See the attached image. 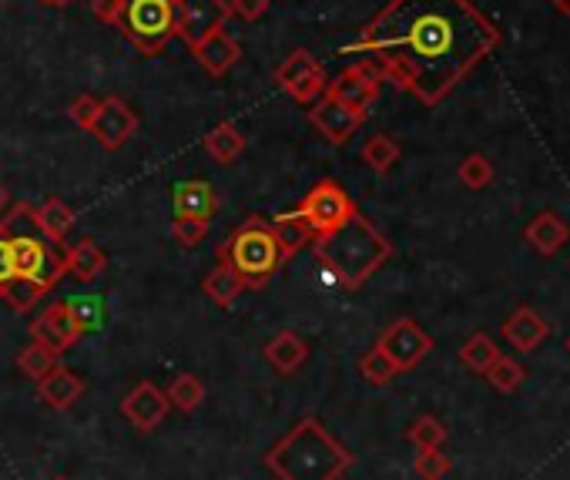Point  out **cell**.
<instances>
[{
  "label": "cell",
  "mask_w": 570,
  "mask_h": 480,
  "mask_svg": "<svg viewBox=\"0 0 570 480\" xmlns=\"http://www.w3.org/2000/svg\"><path fill=\"white\" fill-rule=\"evenodd\" d=\"M500 44V28L474 0H390L342 54H366L383 81L439 104Z\"/></svg>",
  "instance_id": "6da1fadb"
},
{
  "label": "cell",
  "mask_w": 570,
  "mask_h": 480,
  "mask_svg": "<svg viewBox=\"0 0 570 480\" xmlns=\"http://www.w3.org/2000/svg\"><path fill=\"white\" fill-rule=\"evenodd\" d=\"M276 480H339L356 463L353 450L342 447L322 420L302 417L262 457Z\"/></svg>",
  "instance_id": "7a4b0ae2"
},
{
  "label": "cell",
  "mask_w": 570,
  "mask_h": 480,
  "mask_svg": "<svg viewBox=\"0 0 570 480\" xmlns=\"http://www.w3.org/2000/svg\"><path fill=\"white\" fill-rule=\"evenodd\" d=\"M312 246L319 266H325V273L346 289L370 283L393 256V243L360 212H353L339 228L319 235Z\"/></svg>",
  "instance_id": "3957f363"
},
{
  "label": "cell",
  "mask_w": 570,
  "mask_h": 480,
  "mask_svg": "<svg viewBox=\"0 0 570 480\" xmlns=\"http://www.w3.org/2000/svg\"><path fill=\"white\" fill-rule=\"evenodd\" d=\"M218 259L232 266L249 289L266 286L282 269V249L272 235V225L259 215H252L246 225H239L232 235L218 246Z\"/></svg>",
  "instance_id": "277c9868"
},
{
  "label": "cell",
  "mask_w": 570,
  "mask_h": 480,
  "mask_svg": "<svg viewBox=\"0 0 570 480\" xmlns=\"http://www.w3.org/2000/svg\"><path fill=\"white\" fill-rule=\"evenodd\" d=\"M118 28L145 58H155L178 34V8L175 0H125Z\"/></svg>",
  "instance_id": "5b68a950"
},
{
  "label": "cell",
  "mask_w": 570,
  "mask_h": 480,
  "mask_svg": "<svg viewBox=\"0 0 570 480\" xmlns=\"http://www.w3.org/2000/svg\"><path fill=\"white\" fill-rule=\"evenodd\" d=\"M11 232V246H14V263H18V273L21 276H31L34 283H41L48 293L58 286V279L68 273L64 269V256L58 253V246H51L44 235H34V232Z\"/></svg>",
  "instance_id": "8992f818"
},
{
  "label": "cell",
  "mask_w": 570,
  "mask_h": 480,
  "mask_svg": "<svg viewBox=\"0 0 570 480\" xmlns=\"http://www.w3.org/2000/svg\"><path fill=\"white\" fill-rule=\"evenodd\" d=\"M376 346H380V349L393 359V364L400 367V374H406V370H416V367L423 364V359L429 356L433 336H429L416 319L403 316V319L390 323V326L380 333Z\"/></svg>",
  "instance_id": "52a82bcc"
},
{
  "label": "cell",
  "mask_w": 570,
  "mask_h": 480,
  "mask_svg": "<svg viewBox=\"0 0 570 480\" xmlns=\"http://www.w3.org/2000/svg\"><path fill=\"white\" fill-rule=\"evenodd\" d=\"M299 212L305 215V222L312 225V232H315V238H319V235L339 228L342 222H346V218H350L353 212H360V208L353 205V198H350L346 192H342L339 182H319V185L302 198Z\"/></svg>",
  "instance_id": "ba28073f"
},
{
  "label": "cell",
  "mask_w": 570,
  "mask_h": 480,
  "mask_svg": "<svg viewBox=\"0 0 570 480\" xmlns=\"http://www.w3.org/2000/svg\"><path fill=\"white\" fill-rule=\"evenodd\" d=\"M276 81H279V88H282L292 101H299V104H312L315 98H322V94H325V84H329L322 64H319L305 48L292 51V54L276 68Z\"/></svg>",
  "instance_id": "9c48e42d"
},
{
  "label": "cell",
  "mask_w": 570,
  "mask_h": 480,
  "mask_svg": "<svg viewBox=\"0 0 570 480\" xmlns=\"http://www.w3.org/2000/svg\"><path fill=\"white\" fill-rule=\"evenodd\" d=\"M309 122H312V129H315L329 145H346V142L360 132V125L366 122V111L350 108V104H342V101L322 94V98H315V101L309 104Z\"/></svg>",
  "instance_id": "30bf717a"
},
{
  "label": "cell",
  "mask_w": 570,
  "mask_h": 480,
  "mask_svg": "<svg viewBox=\"0 0 570 480\" xmlns=\"http://www.w3.org/2000/svg\"><path fill=\"white\" fill-rule=\"evenodd\" d=\"M101 149L107 152H118L132 142V135L138 132V114L132 111V104L118 94L111 98H101V108H97V118L94 125L87 129Z\"/></svg>",
  "instance_id": "8fae6325"
},
{
  "label": "cell",
  "mask_w": 570,
  "mask_h": 480,
  "mask_svg": "<svg viewBox=\"0 0 570 480\" xmlns=\"http://www.w3.org/2000/svg\"><path fill=\"white\" fill-rule=\"evenodd\" d=\"M380 84H383V74L380 68L366 58V61H356L353 68H346L342 74H335L329 84H325V94L350 104V108H360V111H370V104L376 101L380 94Z\"/></svg>",
  "instance_id": "7c38bea8"
},
{
  "label": "cell",
  "mask_w": 570,
  "mask_h": 480,
  "mask_svg": "<svg viewBox=\"0 0 570 480\" xmlns=\"http://www.w3.org/2000/svg\"><path fill=\"white\" fill-rule=\"evenodd\" d=\"M178 8V34L188 48L205 41L208 34L221 31L228 14V0H175Z\"/></svg>",
  "instance_id": "4fadbf2b"
},
{
  "label": "cell",
  "mask_w": 570,
  "mask_h": 480,
  "mask_svg": "<svg viewBox=\"0 0 570 480\" xmlns=\"http://www.w3.org/2000/svg\"><path fill=\"white\" fill-rule=\"evenodd\" d=\"M168 410H172L168 397H165L152 380H142V384L122 400V413H125V420H128L138 433L158 430V427L165 423Z\"/></svg>",
  "instance_id": "5bb4252c"
},
{
  "label": "cell",
  "mask_w": 570,
  "mask_h": 480,
  "mask_svg": "<svg viewBox=\"0 0 570 480\" xmlns=\"http://www.w3.org/2000/svg\"><path fill=\"white\" fill-rule=\"evenodd\" d=\"M81 336H84V333H81V326L74 323L68 303L48 306V309L34 319V326H31V339L41 343V346H48V349L58 353V356H61L64 349H71Z\"/></svg>",
  "instance_id": "9a60e30c"
},
{
  "label": "cell",
  "mask_w": 570,
  "mask_h": 480,
  "mask_svg": "<svg viewBox=\"0 0 570 480\" xmlns=\"http://www.w3.org/2000/svg\"><path fill=\"white\" fill-rule=\"evenodd\" d=\"M191 54H195V61H198L211 78H221V74H228V71H232V68L239 64L242 48H239V41H236L232 34H225V28H221V31L208 34L205 41H198V44L191 48Z\"/></svg>",
  "instance_id": "2e32d148"
},
{
  "label": "cell",
  "mask_w": 570,
  "mask_h": 480,
  "mask_svg": "<svg viewBox=\"0 0 570 480\" xmlns=\"http://www.w3.org/2000/svg\"><path fill=\"white\" fill-rule=\"evenodd\" d=\"M524 238H527V243H530L540 256L550 259V256H557V253L570 243V225L563 222L560 212L543 208V212H537L533 222L524 228Z\"/></svg>",
  "instance_id": "e0dca14e"
},
{
  "label": "cell",
  "mask_w": 570,
  "mask_h": 480,
  "mask_svg": "<svg viewBox=\"0 0 570 480\" xmlns=\"http://www.w3.org/2000/svg\"><path fill=\"white\" fill-rule=\"evenodd\" d=\"M175 215L211 222L218 215V192L205 178H188L175 185Z\"/></svg>",
  "instance_id": "ac0fdd59"
},
{
  "label": "cell",
  "mask_w": 570,
  "mask_h": 480,
  "mask_svg": "<svg viewBox=\"0 0 570 480\" xmlns=\"http://www.w3.org/2000/svg\"><path fill=\"white\" fill-rule=\"evenodd\" d=\"M547 333H550V326L543 323V316L533 306H517L504 323V339L520 353H533L547 339Z\"/></svg>",
  "instance_id": "d6986e66"
},
{
  "label": "cell",
  "mask_w": 570,
  "mask_h": 480,
  "mask_svg": "<svg viewBox=\"0 0 570 480\" xmlns=\"http://www.w3.org/2000/svg\"><path fill=\"white\" fill-rule=\"evenodd\" d=\"M38 397H41L51 410H71V407L84 397V380H81L71 367L58 364L48 377L38 380Z\"/></svg>",
  "instance_id": "ffe728a7"
},
{
  "label": "cell",
  "mask_w": 570,
  "mask_h": 480,
  "mask_svg": "<svg viewBox=\"0 0 570 480\" xmlns=\"http://www.w3.org/2000/svg\"><path fill=\"white\" fill-rule=\"evenodd\" d=\"M269 225H272V235H276V243H279L286 263H289L292 256H299L309 243H315V232H312V225L305 222V215H302L299 208H296V212L276 215Z\"/></svg>",
  "instance_id": "44dd1931"
},
{
  "label": "cell",
  "mask_w": 570,
  "mask_h": 480,
  "mask_svg": "<svg viewBox=\"0 0 570 480\" xmlns=\"http://www.w3.org/2000/svg\"><path fill=\"white\" fill-rule=\"evenodd\" d=\"M266 359H269V367H272L276 374L292 377V374L305 364V359H309V346H305V339H302L299 333L282 329V333H276V336L269 339Z\"/></svg>",
  "instance_id": "7402d4cb"
},
{
  "label": "cell",
  "mask_w": 570,
  "mask_h": 480,
  "mask_svg": "<svg viewBox=\"0 0 570 480\" xmlns=\"http://www.w3.org/2000/svg\"><path fill=\"white\" fill-rule=\"evenodd\" d=\"M31 222L38 225V232L48 238L51 246H61L64 238H68V232L74 228L77 215H74V208H71L68 202H61V198H44L38 208H31Z\"/></svg>",
  "instance_id": "603a6c76"
},
{
  "label": "cell",
  "mask_w": 570,
  "mask_h": 480,
  "mask_svg": "<svg viewBox=\"0 0 570 480\" xmlns=\"http://www.w3.org/2000/svg\"><path fill=\"white\" fill-rule=\"evenodd\" d=\"M201 289H205V296H208L218 309H232V306L239 303V296H242L249 286H246V279H242L232 266L218 259L215 269L205 276Z\"/></svg>",
  "instance_id": "cb8c5ba5"
},
{
  "label": "cell",
  "mask_w": 570,
  "mask_h": 480,
  "mask_svg": "<svg viewBox=\"0 0 570 480\" xmlns=\"http://www.w3.org/2000/svg\"><path fill=\"white\" fill-rule=\"evenodd\" d=\"M104 266H107V259H104V253H101V246L94 243V238H81V243H74L64 253V269L77 283H94L104 273Z\"/></svg>",
  "instance_id": "d4e9b609"
},
{
  "label": "cell",
  "mask_w": 570,
  "mask_h": 480,
  "mask_svg": "<svg viewBox=\"0 0 570 480\" xmlns=\"http://www.w3.org/2000/svg\"><path fill=\"white\" fill-rule=\"evenodd\" d=\"M205 152L218 162V165H232L242 152H246V135L232 125L221 122L205 135Z\"/></svg>",
  "instance_id": "484cf974"
},
{
  "label": "cell",
  "mask_w": 570,
  "mask_h": 480,
  "mask_svg": "<svg viewBox=\"0 0 570 480\" xmlns=\"http://www.w3.org/2000/svg\"><path fill=\"white\" fill-rule=\"evenodd\" d=\"M500 359V349H497V343L487 336V333H474L464 346H460V364L467 367V370H474V374H487L494 364Z\"/></svg>",
  "instance_id": "4316f807"
},
{
  "label": "cell",
  "mask_w": 570,
  "mask_h": 480,
  "mask_svg": "<svg viewBox=\"0 0 570 480\" xmlns=\"http://www.w3.org/2000/svg\"><path fill=\"white\" fill-rule=\"evenodd\" d=\"M41 296H48V289L41 286V283H34L31 276H11L4 286H0V299H4L11 309H18V313H28L31 306H38L41 303Z\"/></svg>",
  "instance_id": "83f0119b"
},
{
  "label": "cell",
  "mask_w": 570,
  "mask_h": 480,
  "mask_svg": "<svg viewBox=\"0 0 570 480\" xmlns=\"http://www.w3.org/2000/svg\"><path fill=\"white\" fill-rule=\"evenodd\" d=\"M168 404L182 413H191L205 404V384L195 377V374H178L172 384H168Z\"/></svg>",
  "instance_id": "f1b7e54d"
},
{
  "label": "cell",
  "mask_w": 570,
  "mask_h": 480,
  "mask_svg": "<svg viewBox=\"0 0 570 480\" xmlns=\"http://www.w3.org/2000/svg\"><path fill=\"white\" fill-rule=\"evenodd\" d=\"M360 377H363L370 387H390V384L400 377V367L393 364V359H390L380 346H373V349L363 353V359H360Z\"/></svg>",
  "instance_id": "f546056e"
},
{
  "label": "cell",
  "mask_w": 570,
  "mask_h": 480,
  "mask_svg": "<svg viewBox=\"0 0 570 480\" xmlns=\"http://www.w3.org/2000/svg\"><path fill=\"white\" fill-rule=\"evenodd\" d=\"M58 367V353H51L48 346H41V343H28L21 353H18V370L28 377V380H41V377H48L51 370Z\"/></svg>",
  "instance_id": "4dcf8cb0"
},
{
  "label": "cell",
  "mask_w": 570,
  "mask_h": 480,
  "mask_svg": "<svg viewBox=\"0 0 570 480\" xmlns=\"http://www.w3.org/2000/svg\"><path fill=\"white\" fill-rule=\"evenodd\" d=\"M406 437H410V443H413L416 450H439V447L446 443L449 430L443 427V420H436L433 413H426V417H419V420L410 423Z\"/></svg>",
  "instance_id": "1f68e13d"
},
{
  "label": "cell",
  "mask_w": 570,
  "mask_h": 480,
  "mask_svg": "<svg viewBox=\"0 0 570 480\" xmlns=\"http://www.w3.org/2000/svg\"><path fill=\"white\" fill-rule=\"evenodd\" d=\"M484 377L490 380V387H494L497 394H514V390H520V384L527 380V370L517 364L514 356H504V353H500V359H497V364H494Z\"/></svg>",
  "instance_id": "d6a6232c"
},
{
  "label": "cell",
  "mask_w": 570,
  "mask_h": 480,
  "mask_svg": "<svg viewBox=\"0 0 570 480\" xmlns=\"http://www.w3.org/2000/svg\"><path fill=\"white\" fill-rule=\"evenodd\" d=\"M363 162H366L373 172L386 175V172L400 162V145H396L390 135H373V139L363 145Z\"/></svg>",
  "instance_id": "836d02e7"
},
{
  "label": "cell",
  "mask_w": 570,
  "mask_h": 480,
  "mask_svg": "<svg viewBox=\"0 0 570 480\" xmlns=\"http://www.w3.org/2000/svg\"><path fill=\"white\" fill-rule=\"evenodd\" d=\"M456 175H460V182L467 185V188H474V192H480V188H487L490 182H494V162L487 159V155H467L464 162H460V168H456Z\"/></svg>",
  "instance_id": "e575fe53"
},
{
  "label": "cell",
  "mask_w": 570,
  "mask_h": 480,
  "mask_svg": "<svg viewBox=\"0 0 570 480\" xmlns=\"http://www.w3.org/2000/svg\"><path fill=\"white\" fill-rule=\"evenodd\" d=\"M419 480H446L453 470V460L439 450H416V463H413Z\"/></svg>",
  "instance_id": "d590c367"
},
{
  "label": "cell",
  "mask_w": 570,
  "mask_h": 480,
  "mask_svg": "<svg viewBox=\"0 0 570 480\" xmlns=\"http://www.w3.org/2000/svg\"><path fill=\"white\" fill-rule=\"evenodd\" d=\"M208 235V222H198V218H178L172 222V238L182 246V249H195L198 243H205Z\"/></svg>",
  "instance_id": "8d00e7d4"
},
{
  "label": "cell",
  "mask_w": 570,
  "mask_h": 480,
  "mask_svg": "<svg viewBox=\"0 0 570 480\" xmlns=\"http://www.w3.org/2000/svg\"><path fill=\"white\" fill-rule=\"evenodd\" d=\"M97 108H101V98L94 94H81L71 101V118H74V125L81 129H91L94 125V118H97Z\"/></svg>",
  "instance_id": "74e56055"
},
{
  "label": "cell",
  "mask_w": 570,
  "mask_h": 480,
  "mask_svg": "<svg viewBox=\"0 0 570 480\" xmlns=\"http://www.w3.org/2000/svg\"><path fill=\"white\" fill-rule=\"evenodd\" d=\"M11 276H18L14 246H11V232H8V225H0V286H4Z\"/></svg>",
  "instance_id": "f35d334b"
},
{
  "label": "cell",
  "mask_w": 570,
  "mask_h": 480,
  "mask_svg": "<svg viewBox=\"0 0 570 480\" xmlns=\"http://www.w3.org/2000/svg\"><path fill=\"white\" fill-rule=\"evenodd\" d=\"M272 0H228V14L239 21H259L269 11Z\"/></svg>",
  "instance_id": "ab89813d"
},
{
  "label": "cell",
  "mask_w": 570,
  "mask_h": 480,
  "mask_svg": "<svg viewBox=\"0 0 570 480\" xmlns=\"http://www.w3.org/2000/svg\"><path fill=\"white\" fill-rule=\"evenodd\" d=\"M122 8H125V0H94L91 11L101 24H118L122 18Z\"/></svg>",
  "instance_id": "60d3db41"
},
{
  "label": "cell",
  "mask_w": 570,
  "mask_h": 480,
  "mask_svg": "<svg viewBox=\"0 0 570 480\" xmlns=\"http://www.w3.org/2000/svg\"><path fill=\"white\" fill-rule=\"evenodd\" d=\"M553 4V11H560L563 18H570V0H550Z\"/></svg>",
  "instance_id": "b9f144b4"
},
{
  "label": "cell",
  "mask_w": 570,
  "mask_h": 480,
  "mask_svg": "<svg viewBox=\"0 0 570 480\" xmlns=\"http://www.w3.org/2000/svg\"><path fill=\"white\" fill-rule=\"evenodd\" d=\"M8 202H11V198H8V188L0 185V218H4V208H8Z\"/></svg>",
  "instance_id": "7bdbcfd3"
},
{
  "label": "cell",
  "mask_w": 570,
  "mask_h": 480,
  "mask_svg": "<svg viewBox=\"0 0 570 480\" xmlns=\"http://www.w3.org/2000/svg\"><path fill=\"white\" fill-rule=\"evenodd\" d=\"M41 4H51V8H64V4H71V0H41Z\"/></svg>",
  "instance_id": "ee69618b"
},
{
  "label": "cell",
  "mask_w": 570,
  "mask_h": 480,
  "mask_svg": "<svg viewBox=\"0 0 570 480\" xmlns=\"http://www.w3.org/2000/svg\"><path fill=\"white\" fill-rule=\"evenodd\" d=\"M54 480H68V477H54Z\"/></svg>",
  "instance_id": "f6af8a7d"
},
{
  "label": "cell",
  "mask_w": 570,
  "mask_h": 480,
  "mask_svg": "<svg viewBox=\"0 0 570 480\" xmlns=\"http://www.w3.org/2000/svg\"><path fill=\"white\" fill-rule=\"evenodd\" d=\"M567 349H570V339H567Z\"/></svg>",
  "instance_id": "bcb514c9"
}]
</instances>
